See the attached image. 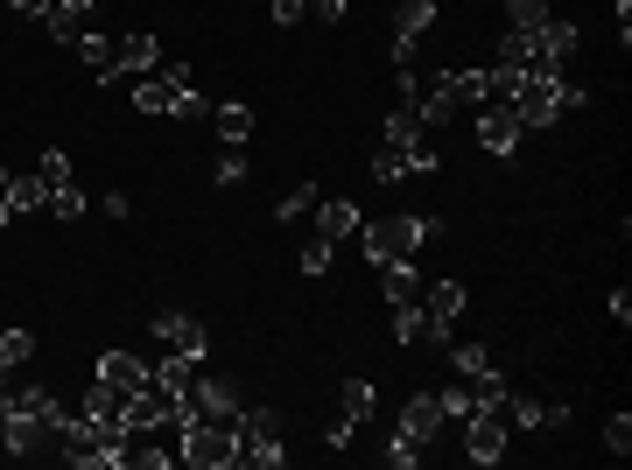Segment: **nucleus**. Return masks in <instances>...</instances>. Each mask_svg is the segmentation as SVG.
Masks as SVG:
<instances>
[{
  "label": "nucleus",
  "instance_id": "1",
  "mask_svg": "<svg viewBox=\"0 0 632 470\" xmlns=\"http://www.w3.org/2000/svg\"><path fill=\"white\" fill-rule=\"evenodd\" d=\"M584 85H562V71H520V85H513L506 106L520 113V127H555L562 113H576L584 106Z\"/></svg>",
  "mask_w": 632,
  "mask_h": 470
},
{
  "label": "nucleus",
  "instance_id": "2",
  "mask_svg": "<svg viewBox=\"0 0 632 470\" xmlns=\"http://www.w3.org/2000/svg\"><path fill=\"white\" fill-rule=\"evenodd\" d=\"M176 457L197 470H232L239 463V422H183Z\"/></svg>",
  "mask_w": 632,
  "mask_h": 470
},
{
  "label": "nucleus",
  "instance_id": "3",
  "mask_svg": "<svg viewBox=\"0 0 632 470\" xmlns=\"http://www.w3.org/2000/svg\"><path fill=\"white\" fill-rule=\"evenodd\" d=\"M281 414L274 408H239V463L246 470H281Z\"/></svg>",
  "mask_w": 632,
  "mask_h": 470
},
{
  "label": "nucleus",
  "instance_id": "4",
  "mask_svg": "<svg viewBox=\"0 0 632 470\" xmlns=\"http://www.w3.org/2000/svg\"><path fill=\"white\" fill-rule=\"evenodd\" d=\"M464 422H471V428H464V457H471V463H499V457H506V393L478 400Z\"/></svg>",
  "mask_w": 632,
  "mask_h": 470
},
{
  "label": "nucleus",
  "instance_id": "5",
  "mask_svg": "<svg viewBox=\"0 0 632 470\" xmlns=\"http://www.w3.org/2000/svg\"><path fill=\"white\" fill-rule=\"evenodd\" d=\"M422 239H429V218H379V225H365V260H373V267L414 260Z\"/></svg>",
  "mask_w": 632,
  "mask_h": 470
},
{
  "label": "nucleus",
  "instance_id": "6",
  "mask_svg": "<svg viewBox=\"0 0 632 470\" xmlns=\"http://www.w3.org/2000/svg\"><path fill=\"white\" fill-rule=\"evenodd\" d=\"M120 422L134 428V435H148V428H176V422H183V393H169V386H162V379H148L141 393H127Z\"/></svg>",
  "mask_w": 632,
  "mask_h": 470
},
{
  "label": "nucleus",
  "instance_id": "7",
  "mask_svg": "<svg viewBox=\"0 0 632 470\" xmlns=\"http://www.w3.org/2000/svg\"><path fill=\"white\" fill-rule=\"evenodd\" d=\"M183 422H239V386L197 373L190 386H183Z\"/></svg>",
  "mask_w": 632,
  "mask_h": 470
},
{
  "label": "nucleus",
  "instance_id": "8",
  "mask_svg": "<svg viewBox=\"0 0 632 470\" xmlns=\"http://www.w3.org/2000/svg\"><path fill=\"white\" fill-rule=\"evenodd\" d=\"M520 141H527L520 113H513V106H499V98H492V106L478 113V148H485V155H513Z\"/></svg>",
  "mask_w": 632,
  "mask_h": 470
},
{
  "label": "nucleus",
  "instance_id": "9",
  "mask_svg": "<svg viewBox=\"0 0 632 470\" xmlns=\"http://www.w3.org/2000/svg\"><path fill=\"white\" fill-rule=\"evenodd\" d=\"M155 338H162V351H183V359H197L204 365V324H197V316H183V309H162L155 316Z\"/></svg>",
  "mask_w": 632,
  "mask_h": 470
},
{
  "label": "nucleus",
  "instance_id": "10",
  "mask_svg": "<svg viewBox=\"0 0 632 470\" xmlns=\"http://www.w3.org/2000/svg\"><path fill=\"white\" fill-rule=\"evenodd\" d=\"M450 365H457L464 379H471V393H478V400H499V393H506V379H499V365H492V351H485V344H457V351H450Z\"/></svg>",
  "mask_w": 632,
  "mask_h": 470
},
{
  "label": "nucleus",
  "instance_id": "11",
  "mask_svg": "<svg viewBox=\"0 0 632 470\" xmlns=\"http://www.w3.org/2000/svg\"><path fill=\"white\" fill-rule=\"evenodd\" d=\"M429 22H436V0H401V8H394V71L414 63V36H422Z\"/></svg>",
  "mask_w": 632,
  "mask_h": 470
},
{
  "label": "nucleus",
  "instance_id": "12",
  "mask_svg": "<svg viewBox=\"0 0 632 470\" xmlns=\"http://www.w3.org/2000/svg\"><path fill=\"white\" fill-rule=\"evenodd\" d=\"M92 379H98V386H113V393L127 400V393H141V386L155 379V373H148V365L134 359V351H106V359L92 365Z\"/></svg>",
  "mask_w": 632,
  "mask_h": 470
},
{
  "label": "nucleus",
  "instance_id": "13",
  "mask_svg": "<svg viewBox=\"0 0 632 470\" xmlns=\"http://www.w3.org/2000/svg\"><path fill=\"white\" fill-rule=\"evenodd\" d=\"M155 63H162V43L148 36V28H134V36L113 43V78H148Z\"/></svg>",
  "mask_w": 632,
  "mask_h": 470
},
{
  "label": "nucleus",
  "instance_id": "14",
  "mask_svg": "<svg viewBox=\"0 0 632 470\" xmlns=\"http://www.w3.org/2000/svg\"><path fill=\"white\" fill-rule=\"evenodd\" d=\"M422 316H429L436 338H450V324L464 316V289H457V281H429V289H422Z\"/></svg>",
  "mask_w": 632,
  "mask_h": 470
},
{
  "label": "nucleus",
  "instance_id": "15",
  "mask_svg": "<svg viewBox=\"0 0 632 470\" xmlns=\"http://www.w3.org/2000/svg\"><path fill=\"white\" fill-rule=\"evenodd\" d=\"M422 289H429V281L414 274V260H387V267H379V295H387V309H414Z\"/></svg>",
  "mask_w": 632,
  "mask_h": 470
},
{
  "label": "nucleus",
  "instance_id": "16",
  "mask_svg": "<svg viewBox=\"0 0 632 470\" xmlns=\"http://www.w3.org/2000/svg\"><path fill=\"white\" fill-rule=\"evenodd\" d=\"M43 28H49L57 43H78V36L92 28V0H49V8H43Z\"/></svg>",
  "mask_w": 632,
  "mask_h": 470
},
{
  "label": "nucleus",
  "instance_id": "17",
  "mask_svg": "<svg viewBox=\"0 0 632 470\" xmlns=\"http://www.w3.org/2000/svg\"><path fill=\"white\" fill-rule=\"evenodd\" d=\"M316 239H324V246H338L344 239V232H352L359 225V204H352V197H316Z\"/></svg>",
  "mask_w": 632,
  "mask_h": 470
},
{
  "label": "nucleus",
  "instance_id": "18",
  "mask_svg": "<svg viewBox=\"0 0 632 470\" xmlns=\"http://www.w3.org/2000/svg\"><path fill=\"white\" fill-rule=\"evenodd\" d=\"M450 414H443V393H414L408 408H401V435H414V443H429Z\"/></svg>",
  "mask_w": 632,
  "mask_h": 470
},
{
  "label": "nucleus",
  "instance_id": "19",
  "mask_svg": "<svg viewBox=\"0 0 632 470\" xmlns=\"http://www.w3.org/2000/svg\"><path fill=\"white\" fill-rule=\"evenodd\" d=\"M506 422H520V428H555V422H570V408H548V400L506 393Z\"/></svg>",
  "mask_w": 632,
  "mask_h": 470
},
{
  "label": "nucleus",
  "instance_id": "20",
  "mask_svg": "<svg viewBox=\"0 0 632 470\" xmlns=\"http://www.w3.org/2000/svg\"><path fill=\"white\" fill-rule=\"evenodd\" d=\"M373 408H379V393H373V386H365V379H344L338 386V414H344V422H373Z\"/></svg>",
  "mask_w": 632,
  "mask_h": 470
},
{
  "label": "nucleus",
  "instance_id": "21",
  "mask_svg": "<svg viewBox=\"0 0 632 470\" xmlns=\"http://www.w3.org/2000/svg\"><path fill=\"white\" fill-rule=\"evenodd\" d=\"M387 141H394V148H414V141H429V127H422V113H414V106H408V98H401V106H394V113H387Z\"/></svg>",
  "mask_w": 632,
  "mask_h": 470
},
{
  "label": "nucleus",
  "instance_id": "22",
  "mask_svg": "<svg viewBox=\"0 0 632 470\" xmlns=\"http://www.w3.org/2000/svg\"><path fill=\"white\" fill-rule=\"evenodd\" d=\"M49 204V190H43V176H8V211L22 218V211H43Z\"/></svg>",
  "mask_w": 632,
  "mask_h": 470
},
{
  "label": "nucleus",
  "instance_id": "23",
  "mask_svg": "<svg viewBox=\"0 0 632 470\" xmlns=\"http://www.w3.org/2000/svg\"><path fill=\"white\" fill-rule=\"evenodd\" d=\"M0 408H14V414H57V393H49V386H14V393H0Z\"/></svg>",
  "mask_w": 632,
  "mask_h": 470
},
{
  "label": "nucleus",
  "instance_id": "24",
  "mask_svg": "<svg viewBox=\"0 0 632 470\" xmlns=\"http://www.w3.org/2000/svg\"><path fill=\"white\" fill-rule=\"evenodd\" d=\"M211 120H219V133H225V141H246V133H254V106L225 98V106H211Z\"/></svg>",
  "mask_w": 632,
  "mask_h": 470
},
{
  "label": "nucleus",
  "instance_id": "25",
  "mask_svg": "<svg viewBox=\"0 0 632 470\" xmlns=\"http://www.w3.org/2000/svg\"><path fill=\"white\" fill-rule=\"evenodd\" d=\"M148 373L169 386V393H183V386L197 379V359H183V351H162V365H148Z\"/></svg>",
  "mask_w": 632,
  "mask_h": 470
},
{
  "label": "nucleus",
  "instance_id": "26",
  "mask_svg": "<svg viewBox=\"0 0 632 470\" xmlns=\"http://www.w3.org/2000/svg\"><path fill=\"white\" fill-rule=\"evenodd\" d=\"M450 92H457V106H485V98H492V71H450Z\"/></svg>",
  "mask_w": 632,
  "mask_h": 470
},
{
  "label": "nucleus",
  "instance_id": "27",
  "mask_svg": "<svg viewBox=\"0 0 632 470\" xmlns=\"http://www.w3.org/2000/svg\"><path fill=\"white\" fill-rule=\"evenodd\" d=\"M316 197H324V190H316V183H295V190H281V225H295V218H309L316 211Z\"/></svg>",
  "mask_w": 632,
  "mask_h": 470
},
{
  "label": "nucleus",
  "instance_id": "28",
  "mask_svg": "<svg viewBox=\"0 0 632 470\" xmlns=\"http://www.w3.org/2000/svg\"><path fill=\"white\" fill-rule=\"evenodd\" d=\"M401 176H414V169H408V148L379 141V155H373V183H401Z\"/></svg>",
  "mask_w": 632,
  "mask_h": 470
},
{
  "label": "nucleus",
  "instance_id": "29",
  "mask_svg": "<svg viewBox=\"0 0 632 470\" xmlns=\"http://www.w3.org/2000/svg\"><path fill=\"white\" fill-rule=\"evenodd\" d=\"M78 57L92 63V78H106V85H113V43L106 36H92V28H85V36H78Z\"/></svg>",
  "mask_w": 632,
  "mask_h": 470
},
{
  "label": "nucleus",
  "instance_id": "30",
  "mask_svg": "<svg viewBox=\"0 0 632 470\" xmlns=\"http://www.w3.org/2000/svg\"><path fill=\"white\" fill-rule=\"evenodd\" d=\"M394 338H401V344H429V338H436L429 316H422V302H414V309H394Z\"/></svg>",
  "mask_w": 632,
  "mask_h": 470
},
{
  "label": "nucleus",
  "instance_id": "31",
  "mask_svg": "<svg viewBox=\"0 0 632 470\" xmlns=\"http://www.w3.org/2000/svg\"><path fill=\"white\" fill-rule=\"evenodd\" d=\"M36 359V330H0V365H28Z\"/></svg>",
  "mask_w": 632,
  "mask_h": 470
},
{
  "label": "nucleus",
  "instance_id": "32",
  "mask_svg": "<svg viewBox=\"0 0 632 470\" xmlns=\"http://www.w3.org/2000/svg\"><path fill=\"white\" fill-rule=\"evenodd\" d=\"M36 176H43V190H57V183H71L78 169H71V155H63V148H43V162H36Z\"/></svg>",
  "mask_w": 632,
  "mask_h": 470
},
{
  "label": "nucleus",
  "instance_id": "33",
  "mask_svg": "<svg viewBox=\"0 0 632 470\" xmlns=\"http://www.w3.org/2000/svg\"><path fill=\"white\" fill-rule=\"evenodd\" d=\"M548 22V0H506V28H541Z\"/></svg>",
  "mask_w": 632,
  "mask_h": 470
},
{
  "label": "nucleus",
  "instance_id": "34",
  "mask_svg": "<svg viewBox=\"0 0 632 470\" xmlns=\"http://www.w3.org/2000/svg\"><path fill=\"white\" fill-rule=\"evenodd\" d=\"M49 204H57V218H85V190H78V176L57 183V190H49Z\"/></svg>",
  "mask_w": 632,
  "mask_h": 470
},
{
  "label": "nucleus",
  "instance_id": "35",
  "mask_svg": "<svg viewBox=\"0 0 632 470\" xmlns=\"http://www.w3.org/2000/svg\"><path fill=\"white\" fill-rule=\"evenodd\" d=\"M387 463L394 470H414V463H422V443H414V435H387Z\"/></svg>",
  "mask_w": 632,
  "mask_h": 470
},
{
  "label": "nucleus",
  "instance_id": "36",
  "mask_svg": "<svg viewBox=\"0 0 632 470\" xmlns=\"http://www.w3.org/2000/svg\"><path fill=\"white\" fill-rule=\"evenodd\" d=\"M120 408H127V400L113 393V386H98V379H92V393H85V414H113V422H120Z\"/></svg>",
  "mask_w": 632,
  "mask_h": 470
},
{
  "label": "nucleus",
  "instance_id": "37",
  "mask_svg": "<svg viewBox=\"0 0 632 470\" xmlns=\"http://www.w3.org/2000/svg\"><path fill=\"white\" fill-rule=\"evenodd\" d=\"M605 449H611V457L632 449V414H611V422H605Z\"/></svg>",
  "mask_w": 632,
  "mask_h": 470
},
{
  "label": "nucleus",
  "instance_id": "38",
  "mask_svg": "<svg viewBox=\"0 0 632 470\" xmlns=\"http://www.w3.org/2000/svg\"><path fill=\"white\" fill-rule=\"evenodd\" d=\"M268 14H274V28H295L309 14V0H268Z\"/></svg>",
  "mask_w": 632,
  "mask_h": 470
},
{
  "label": "nucleus",
  "instance_id": "39",
  "mask_svg": "<svg viewBox=\"0 0 632 470\" xmlns=\"http://www.w3.org/2000/svg\"><path fill=\"white\" fill-rule=\"evenodd\" d=\"M330 254H338V246L309 239V246H303V274H330Z\"/></svg>",
  "mask_w": 632,
  "mask_h": 470
},
{
  "label": "nucleus",
  "instance_id": "40",
  "mask_svg": "<svg viewBox=\"0 0 632 470\" xmlns=\"http://www.w3.org/2000/svg\"><path fill=\"white\" fill-rule=\"evenodd\" d=\"M246 176V155H239V141H225V155H219V183H239Z\"/></svg>",
  "mask_w": 632,
  "mask_h": 470
},
{
  "label": "nucleus",
  "instance_id": "41",
  "mask_svg": "<svg viewBox=\"0 0 632 470\" xmlns=\"http://www.w3.org/2000/svg\"><path fill=\"white\" fill-rule=\"evenodd\" d=\"M471 408H478V393H471V386H450V393H443V414H457V422H464Z\"/></svg>",
  "mask_w": 632,
  "mask_h": 470
},
{
  "label": "nucleus",
  "instance_id": "42",
  "mask_svg": "<svg viewBox=\"0 0 632 470\" xmlns=\"http://www.w3.org/2000/svg\"><path fill=\"white\" fill-rule=\"evenodd\" d=\"M344 8H352V0H309L316 22H344Z\"/></svg>",
  "mask_w": 632,
  "mask_h": 470
},
{
  "label": "nucleus",
  "instance_id": "43",
  "mask_svg": "<svg viewBox=\"0 0 632 470\" xmlns=\"http://www.w3.org/2000/svg\"><path fill=\"white\" fill-rule=\"evenodd\" d=\"M611 324H619V330L632 324V289H611Z\"/></svg>",
  "mask_w": 632,
  "mask_h": 470
},
{
  "label": "nucleus",
  "instance_id": "44",
  "mask_svg": "<svg viewBox=\"0 0 632 470\" xmlns=\"http://www.w3.org/2000/svg\"><path fill=\"white\" fill-rule=\"evenodd\" d=\"M8 176H14V169H0V225H8V218H14V211H8Z\"/></svg>",
  "mask_w": 632,
  "mask_h": 470
},
{
  "label": "nucleus",
  "instance_id": "45",
  "mask_svg": "<svg viewBox=\"0 0 632 470\" xmlns=\"http://www.w3.org/2000/svg\"><path fill=\"white\" fill-rule=\"evenodd\" d=\"M0 8H8V0H0Z\"/></svg>",
  "mask_w": 632,
  "mask_h": 470
}]
</instances>
